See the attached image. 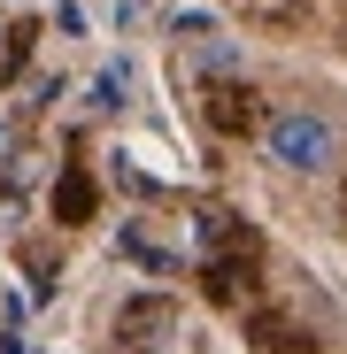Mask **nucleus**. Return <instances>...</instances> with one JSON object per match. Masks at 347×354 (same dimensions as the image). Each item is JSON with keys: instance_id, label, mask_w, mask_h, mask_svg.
Returning a JSON list of instances; mask_svg holds the SVG:
<instances>
[{"instance_id": "1", "label": "nucleus", "mask_w": 347, "mask_h": 354, "mask_svg": "<svg viewBox=\"0 0 347 354\" xmlns=\"http://www.w3.org/2000/svg\"><path fill=\"white\" fill-rule=\"evenodd\" d=\"M263 154L285 177H324L339 162V124L324 108H309V100H285V108L263 115Z\"/></svg>"}, {"instance_id": "2", "label": "nucleus", "mask_w": 347, "mask_h": 354, "mask_svg": "<svg viewBox=\"0 0 347 354\" xmlns=\"http://www.w3.org/2000/svg\"><path fill=\"white\" fill-rule=\"evenodd\" d=\"M93 100H100V108L124 100V70H100V77H93Z\"/></svg>"}]
</instances>
